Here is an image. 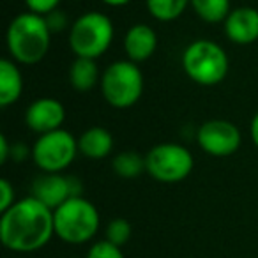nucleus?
Returning a JSON list of instances; mask_svg holds the SVG:
<instances>
[{
  "instance_id": "1",
  "label": "nucleus",
  "mask_w": 258,
  "mask_h": 258,
  "mask_svg": "<svg viewBox=\"0 0 258 258\" xmlns=\"http://www.w3.org/2000/svg\"><path fill=\"white\" fill-rule=\"evenodd\" d=\"M55 233L53 211L32 195L16 204L0 218V240L15 253H32L44 247Z\"/></svg>"
},
{
  "instance_id": "2",
  "label": "nucleus",
  "mask_w": 258,
  "mask_h": 258,
  "mask_svg": "<svg viewBox=\"0 0 258 258\" xmlns=\"http://www.w3.org/2000/svg\"><path fill=\"white\" fill-rule=\"evenodd\" d=\"M51 43V30L46 18L34 13H22L11 20L6 32V44L16 64L34 66L46 57Z\"/></svg>"
},
{
  "instance_id": "3",
  "label": "nucleus",
  "mask_w": 258,
  "mask_h": 258,
  "mask_svg": "<svg viewBox=\"0 0 258 258\" xmlns=\"http://www.w3.org/2000/svg\"><path fill=\"white\" fill-rule=\"evenodd\" d=\"M228 55L211 39H197L182 53V69L186 76L200 87L219 85L228 75Z\"/></svg>"
},
{
  "instance_id": "4",
  "label": "nucleus",
  "mask_w": 258,
  "mask_h": 258,
  "mask_svg": "<svg viewBox=\"0 0 258 258\" xmlns=\"http://www.w3.org/2000/svg\"><path fill=\"white\" fill-rule=\"evenodd\" d=\"M115 30L110 16L99 11L83 13L69 27V48L75 57L97 58L108 51Z\"/></svg>"
},
{
  "instance_id": "5",
  "label": "nucleus",
  "mask_w": 258,
  "mask_h": 258,
  "mask_svg": "<svg viewBox=\"0 0 258 258\" xmlns=\"http://www.w3.org/2000/svg\"><path fill=\"white\" fill-rule=\"evenodd\" d=\"M55 235L68 244L89 242L99 230V211L87 198L73 197L53 211Z\"/></svg>"
},
{
  "instance_id": "6",
  "label": "nucleus",
  "mask_w": 258,
  "mask_h": 258,
  "mask_svg": "<svg viewBox=\"0 0 258 258\" xmlns=\"http://www.w3.org/2000/svg\"><path fill=\"white\" fill-rule=\"evenodd\" d=\"M101 94L110 106L117 110L131 108L144 94V75L138 64L131 60H115L103 71Z\"/></svg>"
},
{
  "instance_id": "7",
  "label": "nucleus",
  "mask_w": 258,
  "mask_h": 258,
  "mask_svg": "<svg viewBox=\"0 0 258 258\" xmlns=\"http://www.w3.org/2000/svg\"><path fill=\"white\" fill-rule=\"evenodd\" d=\"M193 166V154L180 144H158L145 154V172L163 184H175L187 179Z\"/></svg>"
},
{
  "instance_id": "8",
  "label": "nucleus",
  "mask_w": 258,
  "mask_h": 258,
  "mask_svg": "<svg viewBox=\"0 0 258 258\" xmlns=\"http://www.w3.org/2000/svg\"><path fill=\"white\" fill-rule=\"evenodd\" d=\"M78 154V138L64 127L39 135L30 151L32 161L43 173H62Z\"/></svg>"
},
{
  "instance_id": "9",
  "label": "nucleus",
  "mask_w": 258,
  "mask_h": 258,
  "mask_svg": "<svg viewBox=\"0 0 258 258\" xmlns=\"http://www.w3.org/2000/svg\"><path fill=\"white\" fill-rule=\"evenodd\" d=\"M197 142L205 154L212 158H228L240 149L242 137L233 122L212 118L198 127Z\"/></svg>"
},
{
  "instance_id": "10",
  "label": "nucleus",
  "mask_w": 258,
  "mask_h": 258,
  "mask_svg": "<svg viewBox=\"0 0 258 258\" xmlns=\"http://www.w3.org/2000/svg\"><path fill=\"white\" fill-rule=\"evenodd\" d=\"M32 197L55 211L73 197H80L78 180L62 173H43L32 184Z\"/></svg>"
},
{
  "instance_id": "11",
  "label": "nucleus",
  "mask_w": 258,
  "mask_h": 258,
  "mask_svg": "<svg viewBox=\"0 0 258 258\" xmlns=\"http://www.w3.org/2000/svg\"><path fill=\"white\" fill-rule=\"evenodd\" d=\"M66 120V108L55 97H39L25 110V124L37 135H46L62 129Z\"/></svg>"
},
{
  "instance_id": "12",
  "label": "nucleus",
  "mask_w": 258,
  "mask_h": 258,
  "mask_svg": "<svg viewBox=\"0 0 258 258\" xmlns=\"http://www.w3.org/2000/svg\"><path fill=\"white\" fill-rule=\"evenodd\" d=\"M225 36L239 46H247L258 41V9L235 8L223 22Z\"/></svg>"
},
{
  "instance_id": "13",
  "label": "nucleus",
  "mask_w": 258,
  "mask_h": 258,
  "mask_svg": "<svg viewBox=\"0 0 258 258\" xmlns=\"http://www.w3.org/2000/svg\"><path fill=\"white\" fill-rule=\"evenodd\" d=\"M158 50V34L147 23H135L124 36V51L127 60L140 64L152 57Z\"/></svg>"
},
{
  "instance_id": "14",
  "label": "nucleus",
  "mask_w": 258,
  "mask_h": 258,
  "mask_svg": "<svg viewBox=\"0 0 258 258\" xmlns=\"http://www.w3.org/2000/svg\"><path fill=\"white\" fill-rule=\"evenodd\" d=\"M113 135L103 125H92L78 137L80 154L94 161L106 159L113 151Z\"/></svg>"
},
{
  "instance_id": "15",
  "label": "nucleus",
  "mask_w": 258,
  "mask_h": 258,
  "mask_svg": "<svg viewBox=\"0 0 258 258\" xmlns=\"http://www.w3.org/2000/svg\"><path fill=\"white\" fill-rule=\"evenodd\" d=\"M23 94V76L13 58L0 60V106L15 104Z\"/></svg>"
},
{
  "instance_id": "16",
  "label": "nucleus",
  "mask_w": 258,
  "mask_h": 258,
  "mask_svg": "<svg viewBox=\"0 0 258 258\" xmlns=\"http://www.w3.org/2000/svg\"><path fill=\"white\" fill-rule=\"evenodd\" d=\"M103 73L97 68V60L94 58L75 57L73 64L69 66V83L78 92H89L97 83H101Z\"/></svg>"
},
{
  "instance_id": "17",
  "label": "nucleus",
  "mask_w": 258,
  "mask_h": 258,
  "mask_svg": "<svg viewBox=\"0 0 258 258\" xmlns=\"http://www.w3.org/2000/svg\"><path fill=\"white\" fill-rule=\"evenodd\" d=\"M149 15L163 23L175 22L191 6V0H145Z\"/></svg>"
},
{
  "instance_id": "18",
  "label": "nucleus",
  "mask_w": 258,
  "mask_h": 258,
  "mask_svg": "<svg viewBox=\"0 0 258 258\" xmlns=\"http://www.w3.org/2000/svg\"><path fill=\"white\" fill-rule=\"evenodd\" d=\"M111 168L122 179H137L145 172V156L137 151H122L113 158Z\"/></svg>"
},
{
  "instance_id": "19",
  "label": "nucleus",
  "mask_w": 258,
  "mask_h": 258,
  "mask_svg": "<svg viewBox=\"0 0 258 258\" xmlns=\"http://www.w3.org/2000/svg\"><path fill=\"white\" fill-rule=\"evenodd\" d=\"M191 9L205 23H223L230 15V0H191Z\"/></svg>"
},
{
  "instance_id": "20",
  "label": "nucleus",
  "mask_w": 258,
  "mask_h": 258,
  "mask_svg": "<svg viewBox=\"0 0 258 258\" xmlns=\"http://www.w3.org/2000/svg\"><path fill=\"white\" fill-rule=\"evenodd\" d=\"M131 239V223L124 218L111 219L106 226V240H110L111 244L122 247L124 244L129 242Z\"/></svg>"
},
{
  "instance_id": "21",
  "label": "nucleus",
  "mask_w": 258,
  "mask_h": 258,
  "mask_svg": "<svg viewBox=\"0 0 258 258\" xmlns=\"http://www.w3.org/2000/svg\"><path fill=\"white\" fill-rule=\"evenodd\" d=\"M87 258H125L122 247L111 244L110 240H97L87 253Z\"/></svg>"
},
{
  "instance_id": "22",
  "label": "nucleus",
  "mask_w": 258,
  "mask_h": 258,
  "mask_svg": "<svg viewBox=\"0 0 258 258\" xmlns=\"http://www.w3.org/2000/svg\"><path fill=\"white\" fill-rule=\"evenodd\" d=\"M30 13L34 15H41V16H46L50 13H53L55 9H58V4H60V0H23Z\"/></svg>"
},
{
  "instance_id": "23",
  "label": "nucleus",
  "mask_w": 258,
  "mask_h": 258,
  "mask_svg": "<svg viewBox=\"0 0 258 258\" xmlns=\"http://www.w3.org/2000/svg\"><path fill=\"white\" fill-rule=\"evenodd\" d=\"M16 204V193L8 179H0V212H6Z\"/></svg>"
},
{
  "instance_id": "24",
  "label": "nucleus",
  "mask_w": 258,
  "mask_h": 258,
  "mask_svg": "<svg viewBox=\"0 0 258 258\" xmlns=\"http://www.w3.org/2000/svg\"><path fill=\"white\" fill-rule=\"evenodd\" d=\"M44 18H46V23H48V27H50L51 34L60 32V30H64L66 27H68V16H66V13L60 11V9H55L53 13L46 15Z\"/></svg>"
},
{
  "instance_id": "25",
  "label": "nucleus",
  "mask_w": 258,
  "mask_h": 258,
  "mask_svg": "<svg viewBox=\"0 0 258 258\" xmlns=\"http://www.w3.org/2000/svg\"><path fill=\"white\" fill-rule=\"evenodd\" d=\"M11 147H9V142L6 138V135H0V163L4 165L9 158H11Z\"/></svg>"
},
{
  "instance_id": "26",
  "label": "nucleus",
  "mask_w": 258,
  "mask_h": 258,
  "mask_svg": "<svg viewBox=\"0 0 258 258\" xmlns=\"http://www.w3.org/2000/svg\"><path fill=\"white\" fill-rule=\"evenodd\" d=\"M249 137H251V142H253V145L258 149V111L253 115V118H251V124H249Z\"/></svg>"
},
{
  "instance_id": "27",
  "label": "nucleus",
  "mask_w": 258,
  "mask_h": 258,
  "mask_svg": "<svg viewBox=\"0 0 258 258\" xmlns=\"http://www.w3.org/2000/svg\"><path fill=\"white\" fill-rule=\"evenodd\" d=\"M27 154H29V151H27L23 145H15V147H13V152H11V158H15L16 161H22V159L27 158Z\"/></svg>"
},
{
  "instance_id": "28",
  "label": "nucleus",
  "mask_w": 258,
  "mask_h": 258,
  "mask_svg": "<svg viewBox=\"0 0 258 258\" xmlns=\"http://www.w3.org/2000/svg\"><path fill=\"white\" fill-rule=\"evenodd\" d=\"M101 2L110 6V8H122V6H127L131 0H101Z\"/></svg>"
}]
</instances>
